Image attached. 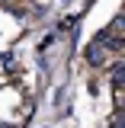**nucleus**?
Instances as JSON below:
<instances>
[{"label": "nucleus", "instance_id": "nucleus-1", "mask_svg": "<svg viewBox=\"0 0 125 128\" xmlns=\"http://www.w3.org/2000/svg\"><path fill=\"white\" fill-rule=\"evenodd\" d=\"M87 61L90 64H103L106 61V45H103V42H99V45H90L87 48Z\"/></svg>", "mask_w": 125, "mask_h": 128}]
</instances>
